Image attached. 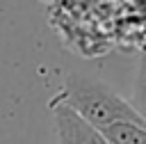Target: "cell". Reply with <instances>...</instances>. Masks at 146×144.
I'll return each instance as SVG.
<instances>
[{
	"mask_svg": "<svg viewBox=\"0 0 146 144\" xmlns=\"http://www.w3.org/2000/svg\"><path fill=\"white\" fill-rule=\"evenodd\" d=\"M48 105H66L98 130L119 121H132V123L146 126V121L135 112L130 101L121 98L114 89H110L100 80H94L80 73H68L64 80V87Z\"/></svg>",
	"mask_w": 146,
	"mask_h": 144,
	"instance_id": "1",
	"label": "cell"
},
{
	"mask_svg": "<svg viewBox=\"0 0 146 144\" xmlns=\"http://www.w3.org/2000/svg\"><path fill=\"white\" fill-rule=\"evenodd\" d=\"M55 121L57 144H107L103 133L66 105H48Z\"/></svg>",
	"mask_w": 146,
	"mask_h": 144,
	"instance_id": "2",
	"label": "cell"
},
{
	"mask_svg": "<svg viewBox=\"0 0 146 144\" xmlns=\"http://www.w3.org/2000/svg\"><path fill=\"white\" fill-rule=\"evenodd\" d=\"M107 144H146V126L132 121H119L100 130Z\"/></svg>",
	"mask_w": 146,
	"mask_h": 144,
	"instance_id": "3",
	"label": "cell"
},
{
	"mask_svg": "<svg viewBox=\"0 0 146 144\" xmlns=\"http://www.w3.org/2000/svg\"><path fill=\"white\" fill-rule=\"evenodd\" d=\"M130 105L146 121V50H144V55H141V59L137 64V75H135V87H132Z\"/></svg>",
	"mask_w": 146,
	"mask_h": 144,
	"instance_id": "4",
	"label": "cell"
}]
</instances>
